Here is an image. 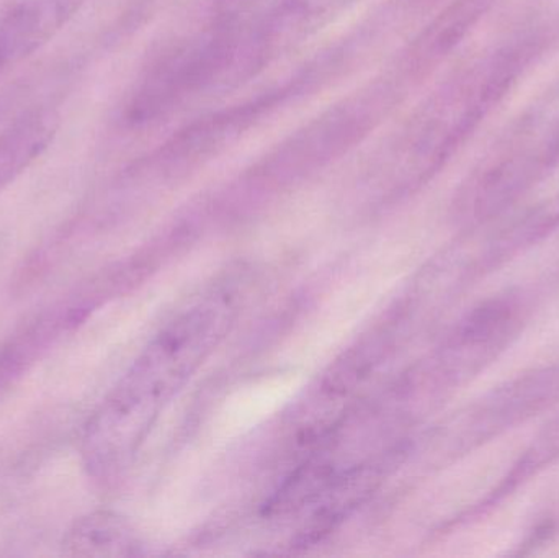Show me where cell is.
<instances>
[{
    "instance_id": "52a82bcc",
    "label": "cell",
    "mask_w": 559,
    "mask_h": 558,
    "mask_svg": "<svg viewBox=\"0 0 559 558\" xmlns=\"http://www.w3.org/2000/svg\"><path fill=\"white\" fill-rule=\"evenodd\" d=\"M141 547L128 521L110 511L79 518L62 539V553L72 557L140 556Z\"/></svg>"
},
{
    "instance_id": "7a4b0ae2",
    "label": "cell",
    "mask_w": 559,
    "mask_h": 558,
    "mask_svg": "<svg viewBox=\"0 0 559 558\" xmlns=\"http://www.w3.org/2000/svg\"><path fill=\"white\" fill-rule=\"evenodd\" d=\"M538 33L522 35L447 82L411 118L381 157L391 195L413 192L432 179L512 91L545 46Z\"/></svg>"
},
{
    "instance_id": "8992f818",
    "label": "cell",
    "mask_w": 559,
    "mask_h": 558,
    "mask_svg": "<svg viewBox=\"0 0 559 558\" xmlns=\"http://www.w3.org/2000/svg\"><path fill=\"white\" fill-rule=\"evenodd\" d=\"M58 115L35 108L16 118L0 133V190L25 173L52 143Z\"/></svg>"
},
{
    "instance_id": "6da1fadb",
    "label": "cell",
    "mask_w": 559,
    "mask_h": 558,
    "mask_svg": "<svg viewBox=\"0 0 559 558\" xmlns=\"http://www.w3.org/2000/svg\"><path fill=\"white\" fill-rule=\"evenodd\" d=\"M238 313V292L218 285L154 334L85 428L82 459L94 477H114L131 464L167 406L228 336Z\"/></svg>"
},
{
    "instance_id": "5b68a950",
    "label": "cell",
    "mask_w": 559,
    "mask_h": 558,
    "mask_svg": "<svg viewBox=\"0 0 559 558\" xmlns=\"http://www.w3.org/2000/svg\"><path fill=\"white\" fill-rule=\"evenodd\" d=\"M496 2L498 0H455L450 3L414 43L407 55V71L424 74L439 64L481 22Z\"/></svg>"
},
{
    "instance_id": "3957f363",
    "label": "cell",
    "mask_w": 559,
    "mask_h": 558,
    "mask_svg": "<svg viewBox=\"0 0 559 558\" xmlns=\"http://www.w3.org/2000/svg\"><path fill=\"white\" fill-rule=\"evenodd\" d=\"M559 399V366L525 370L456 412L437 432L445 459H459L491 444L531 422Z\"/></svg>"
},
{
    "instance_id": "ba28073f",
    "label": "cell",
    "mask_w": 559,
    "mask_h": 558,
    "mask_svg": "<svg viewBox=\"0 0 559 558\" xmlns=\"http://www.w3.org/2000/svg\"><path fill=\"white\" fill-rule=\"evenodd\" d=\"M559 462V415L547 423L544 429L535 436L534 441L524 449L518 461L511 465L499 484L486 495L485 500L476 504L473 514L488 513L502 501L515 494L519 488L527 485L532 478L540 475L547 468Z\"/></svg>"
},
{
    "instance_id": "277c9868",
    "label": "cell",
    "mask_w": 559,
    "mask_h": 558,
    "mask_svg": "<svg viewBox=\"0 0 559 558\" xmlns=\"http://www.w3.org/2000/svg\"><path fill=\"white\" fill-rule=\"evenodd\" d=\"M85 0H15L0 15V71L48 45Z\"/></svg>"
}]
</instances>
